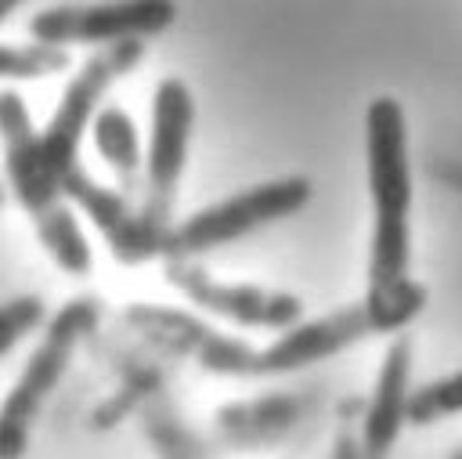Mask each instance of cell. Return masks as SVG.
Wrapping results in <instances>:
<instances>
[{"instance_id":"6da1fadb","label":"cell","mask_w":462,"mask_h":459,"mask_svg":"<svg viewBox=\"0 0 462 459\" xmlns=\"http://www.w3.org/2000/svg\"><path fill=\"white\" fill-rule=\"evenodd\" d=\"M365 177L372 199V239L365 275V314L372 333L397 336L426 307V286L411 278V148L404 105L379 94L365 108Z\"/></svg>"},{"instance_id":"7a4b0ae2","label":"cell","mask_w":462,"mask_h":459,"mask_svg":"<svg viewBox=\"0 0 462 459\" xmlns=\"http://www.w3.org/2000/svg\"><path fill=\"white\" fill-rule=\"evenodd\" d=\"M310 195H314V184L292 173V177H274V181L242 188L227 199H217L213 206L195 210L180 224H170L162 260H191L199 253H213L220 246L249 239L260 228L300 213L310 202Z\"/></svg>"},{"instance_id":"3957f363","label":"cell","mask_w":462,"mask_h":459,"mask_svg":"<svg viewBox=\"0 0 462 459\" xmlns=\"http://www.w3.org/2000/svg\"><path fill=\"white\" fill-rule=\"evenodd\" d=\"M94 322H97V304L87 296L65 304L47 322L43 340L36 343L22 376L14 379V387L7 390V398L0 405V459H22V452L29 445V430H32L43 401L65 376V369L76 354V343L94 329Z\"/></svg>"},{"instance_id":"277c9868","label":"cell","mask_w":462,"mask_h":459,"mask_svg":"<svg viewBox=\"0 0 462 459\" xmlns=\"http://www.w3.org/2000/svg\"><path fill=\"white\" fill-rule=\"evenodd\" d=\"M177 4L173 0H105V4H65L36 11L29 33L36 43L51 47H108L126 40H148L173 25Z\"/></svg>"},{"instance_id":"5b68a950","label":"cell","mask_w":462,"mask_h":459,"mask_svg":"<svg viewBox=\"0 0 462 459\" xmlns=\"http://www.w3.org/2000/svg\"><path fill=\"white\" fill-rule=\"evenodd\" d=\"M191 126H195L191 90L177 76L159 80L155 98H152V134H148V152H144V199H141V213L155 228H170L177 188L188 166Z\"/></svg>"},{"instance_id":"8992f818","label":"cell","mask_w":462,"mask_h":459,"mask_svg":"<svg viewBox=\"0 0 462 459\" xmlns=\"http://www.w3.org/2000/svg\"><path fill=\"white\" fill-rule=\"evenodd\" d=\"M166 278L202 311H213L227 322L253 325V329H289L303 318V300L282 289L245 286V282H220L202 271L195 260H166Z\"/></svg>"},{"instance_id":"52a82bcc","label":"cell","mask_w":462,"mask_h":459,"mask_svg":"<svg viewBox=\"0 0 462 459\" xmlns=\"http://www.w3.org/2000/svg\"><path fill=\"white\" fill-rule=\"evenodd\" d=\"M0 145H4V170L14 199L22 210L40 220L65 206V192L47 173L40 155V130L32 126V116L14 90H0Z\"/></svg>"},{"instance_id":"ba28073f","label":"cell","mask_w":462,"mask_h":459,"mask_svg":"<svg viewBox=\"0 0 462 459\" xmlns=\"http://www.w3.org/2000/svg\"><path fill=\"white\" fill-rule=\"evenodd\" d=\"M372 336L368 314L361 304H346L325 318H310V322H296L289 329H282L278 340H271L267 347H260V376H282V372H296L307 369L314 361H325L346 347H354L357 340Z\"/></svg>"},{"instance_id":"9c48e42d","label":"cell","mask_w":462,"mask_h":459,"mask_svg":"<svg viewBox=\"0 0 462 459\" xmlns=\"http://www.w3.org/2000/svg\"><path fill=\"white\" fill-rule=\"evenodd\" d=\"M134 322L141 329H148L152 336L188 351L195 361H202L206 369L213 372H224V376H260V351L245 340H235V336H224L209 325H202L199 318L184 314V311H170V307H134L130 311Z\"/></svg>"},{"instance_id":"30bf717a","label":"cell","mask_w":462,"mask_h":459,"mask_svg":"<svg viewBox=\"0 0 462 459\" xmlns=\"http://www.w3.org/2000/svg\"><path fill=\"white\" fill-rule=\"evenodd\" d=\"M408 376H411V343L408 336H393L383 365L375 372V387L361 419V459H390L404 423L411 419V390H408Z\"/></svg>"},{"instance_id":"8fae6325","label":"cell","mask_w":462,"mask_h":459,"mask_svg":"<svg viewBox=\"0 0 462 459\" xmlns=\"http://www.w3.org/2000/svg\"><path fill=\"white\" fill-rule=\"evenodd\" d=\"M90 137H94V148H97L101 163L116 173V181L123 188H134L137 173L144 170V148H141L137 126L126 116V108L101 105L90 119Z\"/></svg>"},{"instance_id":"7c38bea8","label":"cell","mask_w":462,"mask_h":459,"mask_svg":"<svg viewBox=\"0 0 462 459\" xmlns=\"http://www.w3.org/2000/svg\"><path fill=\"white\" fill-rule=\"evenodd\" d=\"M32 224H36L40 246L51 253V260L65 275H76V278L90 275L94 253H90V242H87V235H83V228H79V220H76V213L69 206L54 210V213H47V217H40Z\"/></svg>"},{"instance_id":"4fadbf2b","label":"cell","mask_w":462,"mask_h":459,"mask_svg":"<svg viewBox=\"0 0 462 459\" xmlns=\"http://www.w3.org/2000/svg\"><path fill=\"white\" fill-rule=\"evenodd\" d=\"M462 412V369L411 390V423H437Z\"/></svg>"},{"instance_id":"5bb4252c","label":"cell","mask_w":462,"mask_h":459,"mask_svg":"<svg viewBox=\"0 0 462 459\" xmlns=\"http://www.w3.org/2000/svg\"><path fill=\"white\" fill-rule=\"evenodd\" d=\"M47 311H43V300L32 296V293H22V296H11L0 304V358L18 347L25 336H32L40 325H43Z\"/></svg>"},{"instance_id":"9a60e30c","label":"cell","mask_w":462,"mask_h":459,"mask_svg":"<svg viewBox=\"0 0 462 459\" xmlns=\"http://www.w3.org/2000/svg\"><path fill=\"white\" fill-rule=\"evenodd\" d=\"M65 47L29 43V47H0V80L4 76H47L65 69Z\"/></svg>"},{"instance_id":"2e32d148","label":"cell","mask_w":462,"mask_h":459,"mask_svg":"<svg viewBox=\"0 0 462 459\" xmlns=\"http://www.w3.org/2000/svg\"><path fill=\"white\" fill-rule=\"evenodd\" d=\"M328 459H361V445H357V437L339 434L336 445H332V455H328Z\"/></svg>"},{"instance_id":"e0dca14e","label":"cell","mask_w":462,"mask_h":459,"mask_svg":"<svg viewBox=\"0 0 462 459\" xmlns=\"http://www.w3.org/2000/svg\"><path fill=\"white\" fill-rule=\"evenodd\" d=\"M18 4H22V0H0V22H4V18H7V14L18 7Z\"/></svg>"},{"instance_id":"ac0fdd59","label":"cell","mask_w":462,"mask_h":459,"mask_svg":"<svg viewBox=\"0 0 462 459\" xmlns=\"http://www.w3.org/2000/svg\"><path fill=\"white\" fill-rule=\"evenodd\" d=\"M0 202H4V188H0Z\"/></svg>"},{"instance_id":"d6986e66","label":"cell","mask_w":462,"mask_h":459,"mask_svg":"<svg viewBox=\"0 0 462 459\" xmlns=\"http://www.w3.org/2000/svg\"><path fill=\"white\" fill-rule=\"evenodd\" d=\"M455 459H462V452H458V455H455Z\"/></svg>"}]
</instances>
